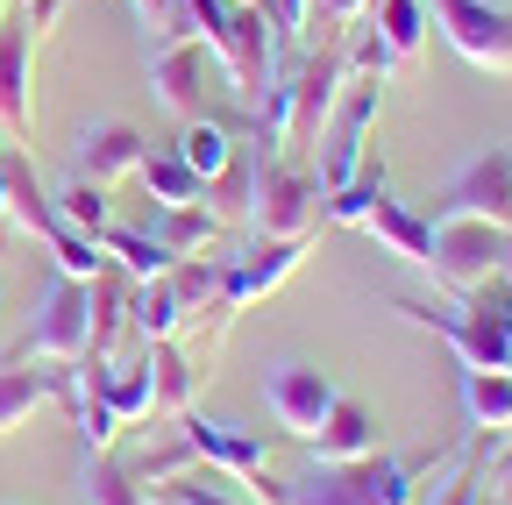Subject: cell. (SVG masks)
<instances>
[{
	"mask_svg": "<svg viewBox=\"0 0 512 505\" xmlns=\"http://www.w3.org/2000/svg\"><path fill=\"white\" fill-rule=\"evenodd\" d=\"M441 470V449L420 456H356V463H313L285 484V505H420V477Z\"/></svg>",
	"mask_w": 512,
	"mask_h": 505,
	"instance_id": "obj_1",
	"label": "cell"
},
{
	"mask_svg": "<svg viewBox=\"0 0 512 505\" xmlns=\"http://www.w3.org/2000/svg\"><path fill=\"white\" fill-rule=\"evenodd\" d=\"M200 43L242 107L264 100V86L278 72V22L264 0H200Z\"/></svg>",
	"mask_w": 512,
	"mask_h": 505,
	"instance_id": "obj_2",
	"label": "cell"
},
{
	"mask_svg": "<svg viewBox=\"0 0 512 505\" xmlns=\"http://www.w3.org/2000/svg\"><path fill=\"white\" fill-rule=\"evenodd\" d=\"M328 221V193L306 164L285 150H256V193H249V228L256 242H313Z\"/></svg>",
	"mask_w": 512,
	"mask_h": 505,
	"instance_id": "obj_3",
	"label": "cell"
},
{
	"mask_svg": "<svg viewBox=\"0 0 512 505\" xmlns=\"http://www.w3.org/2000/svg\"><path fill=\"white\" fill-rule=\"evenodd\" d=\"M64 0H8V15H0V129L15 136V150L36 143V43L43 29L57 22Z\"/></svg>",
	"mask_w": 512,
	"mask_h": 505,
	"instance_id": "obj_4",
	"label": "cell"
},
{
	"mask_svg": "<svg viewBox=\"0 0 512 505\" xmlns=\"http://www.w3.org/2000/svg\"><path fill=\"white\" fill-rule=\"evenodd\" d=\"M505 257H512V235H505V228H491V221H463V214H434L427 264H420V271H427L441 292L470 299L477 285H491V278L505 271Z\"/></svg>",
	"mask_w": 512,
	"mask_h": 505,
	"instance_id": "obj_5",
	"label": "cell"
},
{
	"mask_svg": "<svg viewBox=\"0 0 512 505\" xmlns=\"http://www.w3.org/2000/svg\"><path fill=\"white\" fill-rule=\"evenodd\" d=\"M185 427V449H192V463H207L214 477H228V484H242V491H256L264 505H285V484L271 477V449L256 441L249 427H235V420H207V413H178Z\"/></svg>",
	"mask_w": 512,
	"mask_h": 505,
	"instance_id": "obj_6",
	"label": "cell"
},
{
	"mask_svg": "<svg viewBox=\"0 0 512 505\" xmlns=\"http://www.w3.org/2000/svg\"><path fill=\"white\" fill-rule=\"evenodd\" d=\"M86 342H93V285H79V278H50L43 285V299H36V321H29V335H22V363H79L86 356Z\"/></svg>",
	"mask_w": 512,
	"mask_h": 505,
	"instance_id": "obj_7",
	"label": "cell"
},
{
	"mask_svg": "<svg viewBox=\"0 0 512 505\" xmlns=\"http://www.w3.org/2000/svg\"><path fill=\"white\" fill-rule=\"evenodd\" d=\"M427 22L463 65L512 79V8H498V0H427Z\"/></svg>",
	"mask_w": 512,
	"mask_h": 505,
	"instance_id": "obj_8",
	"label": "cell"
},
{
	"mask_svg": "<svg viewBox=\"0 0 512 505\" xmlns=\"http://www.w3.org/2000/svg\"><path fill=\"white\" fill-rule=\"evenodd\" d=\"M370 129H377V79H349L342 100H335V114H328V129L313 136V150H320V164H313L320 193H342V185L363 171Z\"/></svg>",
	"mask_w": 512,
	"mask_h": 505,
	"instance_id": "obj_9",
	"label": "cell"
},
{
	"mask_svg": "<svg viewBox=\"0 0 512 505\" xmlns=\"http://www.w3.org/2000/svg\"><path fill=\"white\" fill-rule=\"evenodd\" d=\"M434 214L491 221V228H505V235H512V150H484V157H470L456 178L441 185Z\"/></svg>",
	"mask_w": 512,
	"mask_h": 505,
	"instance_id": "obj_10",
	"label": "cell"
},
{
	"mask_svg": "<svg viewBox=\"0 0 512 505\" xmlns=\"http://www.w3.org/2000/svg\"><path fill=\"white\" fill-rule=\"evenodd\" d=\"M342 399V385L328 370H313V363H278V370H264V413L292 434V441H306L320 420H328V406Z\"/></svg>",
	"mask_w": 512,
	"mask_h": 505,
	"instance_id": "obj_11",
	"label": "cell"
},
{
	"mask_svg": "<svg viewBox=\"0 0 512 505\" xmlns=\"http://www.w3.org/2000/svg\"><path fill=\"white\" fill-rule=\"evenodd\" d=\"M349 86V65H342V50H313L292 65V150H313V136L328 129V114Z\"/></svg>",
	"mask_w": 512,
	"mask_h": 505,
	"instance_id": "obj_12",
	"label": "cell"
},
{
	"mask_svg": "<svg viewBox=\"0 0 512 505\" xmlns=\"http://www.w3.org/2000/svg\"><path fill=\"white\" fill-rule=\"evenodd\" d=\"M150 86H157V100H164L178 121L207 114V86H214V57H207V43H200V36H192V43H157V57H150Z\"/></svg>",
	"mask_w": 512,
	"mask_h": 505,
	"instance_id": "obj_13",
	"label": "cell"
},
{
	"mask_svg": "<svg viewBox=\"0 0 512 505\" xmlns=\"http://www.w3.org/2000/svg\"><path fill=\"white\" fill-rule=\"evenodd\" d=\"M143 129L136 121H93V129H79V143H72V178H86V185H121V178H136V164H143Z\"/></svg>",
	"mask_w": 512,
	"mask_h": 505,
	"instance_id": "obj_14",
	"label": "cell"
},
{
	"mask_svg": "<svg viewBox=\"0 0 512 505\" xmlns=\"http://www.w3.org/2000/svg\"><path fill=\"white\" fill-rule=\"evenodd\" d=\"M299 264H306V242H256L249 257L221 264V306L242 313V306H256V299H271Z\"/></svg>",
	"mask_w": 512,
	"mask_h": 505,
	"instance_id": "obj_15",
	"label": "cell"
},
{
	"mask_svg": "<svg viewBox=\"0 0 512 505\" xmlns=\"http://www.w3.org/2000/svg\"><path fill=\"white\" fill-rule=\"evenodd\" d=\"M306 449H313V463H356V456H377V449H384V427H377L370 406H356V399L342 392V399L328 406V420L306 434Z\"/></svg>",
	"mask_w": 512,
	"mask_h": 505,
	"instance_id": "obj_16",
	"label": "cell"
},
{
	"mask_svg": "<svg viewBox=\"0 0 512 505\" xmlns=\"http://www.w3.org/2000/svg\"><path fill=\"white\" fill-rule=\"evenodd\" d=\"M93 399L121 420V427H136V420H150L157 413V385H150V349L136 342L128 356H107V370H100V385H93Z\"/></svg>",
	"mask_w": 512,
	"mask_h": 505,
	"instance_id": "obj_17",
	"label": "cell"
},
{
	"mask_svg": "<svg viewBox=\"0 0 512 505\" xmlns=\"http://www.w3.org/2000/svg\"><path fill=\"white\" fill-rule=\"evenodd\" d=\"M356 228L384 242V257H399V264H413V271L427 264V235H434V221H427V214H413L406 200H392V185H384V193L363 207V221H356Z\"/></svg>",
	"mask_w": 512,
	"mask_h": 505,
	"instance_id": "obj_18",
	"label": "cell"
},
{
	"mask_svg": "<svg viewBox=\"0 0 512 505\" xmlns=\"http://www.w3.org/2000/svg\"><path fill=\"white\" fill-rule=\"evenodd\" d=\"M185 328H192V306H185V292L171 285V271L128 285V335H136V342H178Z\"/></svg>",
	"mask_w": 512,
	"mask_h": 505,
	"instance_id": "obj_19",
	"label": "cell"
},
{
	"mask_svg": "<svg viewBox=\"0 0 512 505\" xmlns=\"http://www.w3.org/2000/svg\"><path fill=\"white\" fill-rule=\"evenodd\" d=\"M36 406H64V370H29L22 356H0V434H15Z\"/></svg>",
	"mask_w": 512,
	"mask_h": 505,
	"instance_id": "obj_20",
	"label": "cell"
},
{
	"mask_svg": "<svg viewBox=\"0 0 512 505\" xmlns=\"http://www.w3.org/2000/svg\"><path fill=\"white\" fill-rule=\"evenodd\" d=\"M249 193H256V143H235V157L200 185V207L228 228V221H249Z\"/></svg>",
	"mask_w": 512,
	"mask_h": 505,
	"instance_id": "obj_21",
	"label": "cell"
},
{
	"mask_svg": "<svg viewBox=\"0 0 512 505\" xmlns=\"http://www.w3.org/2000/svg\"><path fill=\"white\" fill-rule=\"evenodd\" d=\"M463 420L477 434H512V370H463Z\"/></svg>",
	"mask_w": 512,
	"mask_h": 505,
	"instance_id": "obj_22",
	"label": "cell"
},
{
	"mask_svg": "<svg viewBox=\"0 0 512 505\" xmlns=\"http://www.w3.org/2000/svg\"><path fill=\"white\" fill-rule=\"evenodd\" d=\"M143 235H150L157 249H171V257H200V249L221 235V221H214L200 200H192V207H150Z\"/></svg>",
	"mask_w": 512,
	"mask_h": 505,
	"instance_id": "obj_23",
	"label": "cell"
},
{
	"mask_svg": "<svg viewBox=\"0 0 512 505\" xmlns=\"http://www.w3.org/2000/svg\"><path fill=\"white\" fill-rule=\"evenodd\" d=\"M150 349V385H157V413H192V392H200V363L178 342H143Z\"/></svg>",
	"mask_w": 512,
	"mask_h": 505,
	"instance_id": "obj_24",
	"label": "cell"
},
{
	"mask_svg": "<svg viewBox=\"0 0 512 505\" xmlns=\"http://www.w3.org/2000/svg\"><path fill=\"white\" fill-rule=\"evenodd\" d=\"M100 249H107V264L128 278V285H143V278H164L178 257H171V249H157L143 228H121V221H107L100 228Z\"/></svg>",
	"mask_w": 512,
	"mask_h": 505,
	"instance_id": "obj_25",
	"label": "cell"
},
{
	"mask_svg": "<svg viewBox=\"0 0 512 505\" xmlns=\"http://www.w3.org/2000/svg\"><path fill=\"white\" fill-rule=\"evenodd\" d=\"M370 29L384 36V50H392V65L406 72L413 57L427 50V0H377V8H370Z\"/></svg>",
	"mask_w": 512,
	"mask_h": 505,
	"instance_id": "obj_26",
	"label": "cell"
},
{
	"mask_svg": "<svg viewBox=\"0 0 512 505\" xmlns=\"http://www.w3.org/2000/svg\"><path fill=\"white\" fill-rule=\"evenodd\" d=\"M136 178H143L150 207H192V200H200V178H192V164L178 150H143Z\"/></svg>",
	"mask_w": 512,
	"mask_h": 505,
	"instance_id": "obj_27",
	"label": "cell"
},
{
	"mask_svg": "<svg viewBox=\"0 0 512 505\" xmlns=\"http://www.w3.org/2000/svg\"><path fill=\"white\" fill-rule=\"evenodd\" d=\"M171 150L192 164V178L207 185V178H214V171L235 157V129H228V121H214V114H192V121H185V136H178Z\"/></svg>",
	"mask_w": 512,
	"mask_h": 505,
	"instance_id": "obj_28",
	"label": "cell"
},
{
	"mask_svg": "<svg viewBox=\"0 0 512 505\" xmlns=\"http://www.w3.org/2000/svg\"><path fill=\"white\" fill-rule=\"evenodd\" d=\"M136 22L157 36V43H192L200 36V0H128Z\"/></svg>",
	"mask_w": 512,
	"mask_h": 505,
	"instance_id": "obj_29",
	"label": "cell"
},
{
	"mask_svg": "<svg viewBox=\"0 0 512 505\" xmlns=\"http://www.w3.org/2000/svg\"><path fill=\"white\" fill-rule=\"evenodd\" d=\"M50 257H57V278H79V285H93V278L107 271L100 235H79V228H57V235H50Z\"/></svg>",
	"mask_w": 512,
	"mask_h": 505,
	"instance_id": "obj_30",
	"label": "cell"
},
{
	"mask_svg": "<svg viewBox=\"0 0 512 505\" xmlns=\"http://www.w3.org/2000/svg\"><path fill=\"white\" fill-rule=\"evenodd\" d=\"M50 200H57V214L72 221L79 235H100V228L114 221V207H107V185H86V178H72V185H57Z\"/></svg>",
	"mask_w": 512,
	"mask_h": 505,
	"instance_id": "obj_31",
	"label": "cell"
},
{
	"mask_svg": "<svg viewBox=\"0 0 512 505\" xmlns=\"http://www.w3.org/2000/svg\"><path fill=\"white\" fill-rule=\"evenodd\" d=\"M86 505H150V498H143V484H136V470H128V463L100 456V463L86 470Z\"/></svg>",
	"mask_w": 512,
	"mask_h": 505,
	"instance_id": "obj_32",
	"label": "cell"
},
{
	"mask_svg": "<svg viewBox=\"0 0 512 505\" xmlns=\"http://www.w3.org/2000/svg\"><path fill=\"white\" fill-rule=\"evenodd\" d=\"M128 470H136V484L164 491V484H178L185 470H200V463H192V449H185V434H178V441H164L157 456H143V463H128Z\"/></svg>",
	"mask_w": 512,
	"mask_h": 505,
	"instance_id": "obj_33",
	"label": "cell"
},
{
	"mask_svg": "<svg viewBox=\"0 0 512 505\" xmlns=\"http://www.w3.org/2000/svg\"><path fill=\"white\" fill-rule=\"evenodd\" d=\"M164 505H242L228 484H214V477H178V484H164Z\"/></svg>",
	"mask_w": 512,
	"mask_h": 505,
	"instance_id": "obj_34",
	"label": "cell"
},
{
	"mask_svg": "<svg viewBox=\"0 0 512 505\" xmlns=\"http://www.w3.org/2000/svg\"><path fill=\"white\" fill-rule=\"evenodd\" d=\"M477 484H484V463H463L456 477L441 484V498H434V505H470V498H477Z\"/></svg>",
	"mask_w": 512,
	"mask_h": 505,
	"instance_id": "obj_35",
	"label": "cell"
},
{
	"mask_svg": "<svg viewBox=\"0 0 512 505\" xmlns=\"http://www.w3.org/2000/svg\"><path fill=\"white\" fill-rule=\"evenodd\" d=\"M470 505H512V498H505V491H498V498H470Z\"/></svg>",
	"mask_w": 512,
	"mask_h": 505,
	"instance_id": "obj_36",
	"label": "cell"
},
{
	"mask_svg": "<svg viewBox=\"0 0 512 505\" xmlns=\"http://www.w3.org/2000/svg\"><path fill=\"white\" fill-rule=\"evenodd\" d=\"M0 221H8V200H0Z\"/></svg>",
	"mask_w": 512,
	"mask_h": 505,
	"instance_id": "obj_37",
	"label": "cell"
},
{
	"mask_svg": "<svg viewBox=\"0 0 512 505\" xmlns=\"http://www.w3.org/2000/svg\"><path fill=\"white\" fill-rule=\"evenodd\" d=\"M0 15H8V0H0Z\"/></svg>",
	"mask_w": 512,
	"mask_h": 505,
	"instance_id": "obj_38",
	"label": "cell"
},
{
	"mask_svg": "<svg viewBox=\"0 0 512 505\" xmlns=\"http://www.w3.org/2000/svg\"><path fill=\"white\" fill-rule=\"evenodd\" d=\"M363 8H377V0H363Z\"/></svg>",
	"mask_w": 512,
	"mask_h": 505,
	"instance_id": "obj_39",
	"label": "cell"
},
{
	"mask_svg": "<svg viewBox=\"0 0 512 505\" xmlns=\"http://www.w3.org/2000/svg\"><path fill=\"white\" fill-rule=\"evenodd\" d=\"M264 8H271V0H264Z\"/></svg>",
	"mask_w": 512,
	"mask_h": 505,
	"instance_id": "obj_40",
	"label": "cell"
}]
</instances>
